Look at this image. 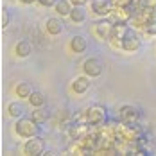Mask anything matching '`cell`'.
Here are the masks:
<instances>
[{"instance_id": "cell-20", "label": "cell", "mask_w": 156, "mask_h": 156, "mask_svg": "<svg viewBox=\"0 0 156 156\" xmlns=\"http://www.w3.org/2000/svg\"><path fill=\"white\" fill-rule=\"evenodd\" d=\"M11 22V15H9V9L7 7H2V29H5Z\"/></svg>"}, {"instance_id": "cell-8", "label": "cell", "mask_w": 156, "mask_h": 156, "mask_svg": "<svg viewBox=\"0 0 156 156\" xmlns=\"http://www.w3.org/2000/svg\"><path fill=\"white\" fill-rule=\"evenodd\" d=\"M113 20H108V18H102L95 23V34L101 38V40H109L111 38V31H113Z\"/></svg>"}, {"instance_id": "cell-10", "label": "cell", "mask_w": 156, "mask_h": 156, "mask_svg": "<svg viewBox=\"0 0 156 156\" xmlns=\"http://www.w3.org/2000/svg\"><path fill=\"white\" fill-rule=\"evenodd\" d=\"M31 119L34 122H38V124H45L50 119V109H47L45 106L34 108V111H31Z\"/></svg>"}, {"instance_id": "cell-12", "label": "cell", "mask_w": 156, "mask_h": 156, "mask_svg": "<svg viewBox=\"0 0 156 156\" xmlns=\"http://www.w3.org/2000/svg\"><path fill=\"white\" fill-rule=\"evenodd\" d=\"M45 25H47V31L50 32V34H54V36H58V34H61V32L65 31V23H63L59 18H54V16L48 18Z\"/></svg>"}, {"instance_id": "cell-18", "label": "cell", "mask_w": 156, "mask_h": 156, "mask_svg": "<svg viewBox=\"0 0 156 156\" xmlns=\"http://www.w3.org/2000/svg\"><path fill=\"white\" fill-rule=\"evenodd\" d=\"M7 111H9L11 117L20 119V117H23V113H25V106H23L22 102H11L9 108H7Z\"/></svg>"}, {"instance_id": "cell-1", "label": "cell", "mask_w": 156, "mask_h": 156, "mask_svg": "<svg viewBox=\"0 0 156 156\" xmlns=\"http://www.w3.org/2000/svg\"><path fill=\"white\" fill-rule=\"evenodd\" d=\"M40 126L38 122H34L32 119H27V117H20L15 124V131L18 136L22 138H32V136H38L40 135Z\"/></svg>"}, {"instance_id": "cell-14", "label": "cell", "mask_w": 156, "mask_h": 156, "mask_svg": "<svg viewBox=\"0 0 156 156\" xmlns=\"http://www.w3.org/2000/svg\"><path fill=\"white\" fill-rule=\"evenodd\" d=\"M31 50H32V47L27 40H20L15 47V54L18 58H27V56H31Z\"/></svg>"}, {"instance_id": "cell-2", "label": "cell", "mask_w": 156, "mask_h": 156, "mask_svg": "<svg viewBox=\"0 0 156 156\" xmlns=\"http://www.w3.org/2000/svg\"><path fill=\"white\" fill-rule=\"evenodd\" d=\"M90 127H102L108 120V113L102 106H90L84 111V119H83Z\"/></svg>"}, {"instance_id": "cell-21", "label": "cell", "mask_w": 156, "mask_h": 156, "mask_svg": "<svg viewBox=\"0 0 156 156\" xmlns=\"http://www.w3.org/2000/svg\"><path fill=\"white\" fill-rule=\"evenodd\" d=\"M133 4H135V0H113V5H115V7H122V9L131 7Z\"/></svg>"}, {"instance_id": "cell-13", "label": "cell", "mask_w": 156, "mask_h": 156, "mask_svg": "<svg viewBox=\"0 0 156 156\" xmlns=\"http://www.w3.org/2000/svg\"><path fill=\"white\" fill-rule=\"evenodd\" d=\"M90 76H79L74 83H72V90L76 94H84L88 88H90Z\"/></svg>"}, {"instance_id": "cell-17", "label": "cell", "mask_w": 156, "mask_h": 156, "mask_svg": "<svg viewBox=\"0 0 156 156\" xmlns=\"http://www.w3.org/2000/svg\"><path fill=\"white\" fill-rule=\"evenodd\" d=\"M72 2L70 0H59L54 7H56V11H58V15H61V16H66V15H70V11H72Z\"/></svg>"}, {"instance_id": "cell-11", "label": "cell", "mask_w": 156, "mask_h": 156, "mask_svg": "<svg viewBox=\"0 0 156 156\" xmlns=\"http://www.w3.org/2000/svg\"><path fill=\"white\" fill-rule=\"evenodd\" d=\"M86 47H88V41H86V38H84V36H81V34L74 36V38L70 40V50H72V52H76V54L84 52Z\"/></svg>"}, {"instance_id": "cell-4", "label": "cell", "mask_w": 156, "mask_h": 156, "mask_svg": "<svg viewBox=\"0 0 156 156\" xmlns=\"http://www.w3.org/2000/svg\"><path fill=\"white\" fill-rule=\"evenodd\" d=\"M140 117H142V111L133 104H124L119 109V119H120V122H126V124L138 122Z\"/></svg>"}, {"instance_id": "cell-6", "label": "cell", "mask_w": 156, "mask_h": 156, "mask_svg": "<svg viewBox=\"0 0 156 156\" xmlns=\"http://www.w3.org/2000/svg\"><path fill=\"white\" fill-rule=\"evenodd\" d=\"M129 31V23H127V20H115V23H113V31H111V41L115 43V45H119L120 47V43H122V40H124L126 32Z\"/></svg>"}, {"instance_id": "cell-19", "label": "cell", "mask_w": 156, "mask_h": 156, "mask_svg": "<svg viewBox=\"0 0 156 156\" xmlns=\"http://www.w3.org/2000/svg\"><path fill=\"white\" fill-rule=\"evenodd\" d=\"M29 104L32 108H40V106H45V95L41 92H32L29 95Z\"/></svg>"}, {"instance_id": "cell-16", "label": "cell", "mask_w": 156, "mask_h": 156, "mask_svg": "<svg viewBox=\"0 0 156 156\" xmlns=\"http://www.w3.org/2000/svg\"><path fill=\"white\" fill-rule=\"evenodd\" d=\"M15 92L18 97H27L29 99V95L32 94V88H31V83H27V81H22V83H18L15 88Z\"/></svg>"}, {"instance_id": "cell-9", "label": "cell", "mask_w": 156, "mask_h": 156, "mask_svg": "<svg viewBox=\"0 0 156 156\" xmlns=\"http://www.w3.org/2000/svg\"><path fill=\"white\" fill-rule=\"evenodd\" d=\"M113 0H92V11L97 16H106L113 11Z\"/></svg>"}, {"instance_id": "cell-22", "label": "cell", "mask_w": 156, "mask_h": 156, "mask_svg": "<svg viewBox=\"0 0 156 156\" xmlns=\"http://www.w3.org/2000/svg\"><path fill=\"white\" fill-rule=\"evenodd\" d=\"M41 5H45V7H52V5H56L59 0H38Z\"/></svg>"}, {"instance_id": "cell-15", "label": "cell", "mask_w": 156, "mask_h": 156, "mask_svg": "<svg viewBox=\"0 0 156 156\" xmlns=\"http://www.w3.org/2000/svg\"><path fill=\"white\" fill-rule=\"evenodd\" d=\"M70 20L74 23H83L86 20V11H84V5H74L72 11H70Z\"/></svg>"}, {"instance_id": "cell-5", "label": "cell", "mask_w": 156, "mask_h": 156, "mask_svg": "<svg viewBox=\"0 0 156 156\" xmlns=\"http://www.w3.org/2000/svg\"><path fill=\"white\" fill-rule=\"evenodd\" d=\"M23 153L29 156H36V154H43L45 153V140L38 135L32 136L31 140H27V144L23 145Z\"/></svg>"}, {"instance_id": "cell-3", "label": "cell", "mask_w": 156, "mask_h": 156, "mask_svg": "<svg viewBox=\"0 0 156 156\" xmlns=\"http://www.w3.org/2000/svg\"><path fill=\"white\" fill-rule=\"evenodd\" d=\"M140 45H142V40H140V36H138V32L129 27V31L126 32L124 40L120 43V48L126 50V52H135V50L140 48Z\"/></svg>"}, {"instance_id": "cell-23", "label": "cell", "mask_w": 156, "mask_h": 156, "mask_svg": "<svg viewBox=\"0 0 156 156\" xmlns=\"http://www.w3.org/2000/svg\"><path fill=\"white\" fill-rule=\"evenodd\" d=\"M70 2H72L74 5H84V4H86L88 0H70Z\"/></svg>"}, {"instance_id": "cell-7", "label": "cell", "mask_w": 156, "mask_h": 156, "mask_svg": "<svg viewBox=\"0 0 156 156\" xmlns=\"http://www.w3.org/2000/svg\"><path fill=\"white\" fill-rule=\"evenodd\" d=\"M83 70L90 77H99L102 74V70H104V65H102L101 59H97V58H88L86 61L83 63Z\"/></svg>"}, {"instance_id": "cell-24", "label": "cell", "mask_w": 156, "mask_h": 156, "mask_svg": "<svg viewBox=\"0 0 156 156\" xmlns=\"http://www.w3.org/2000/svg\"><path fill=\"white\" fill-rule=\"evenodd\" d=\"M22 4H32V2H36V0H20Z\"/></svg>"}]
</instances>
